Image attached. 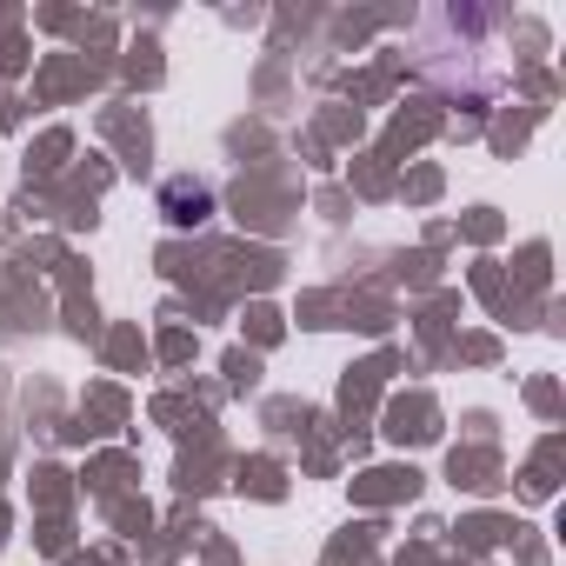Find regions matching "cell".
Returning a JSON list of instances; mask_svg holds the SVG:
<instances>
[{"label": "cell", "instance_id": "1", "mask_svg": "<svg viewBox=\"0 0 566 566\" xmlns=\"http://www.w3.org/2000/svg\"><path fill=\"white\" fill-rule=\"evenodd\" d=\"M160 207H167V220H174V227H200V220L213 213V187H200V180H167Z\"/></svg>", "mask_w": 566, "mask_h": 566}]
</instances>
